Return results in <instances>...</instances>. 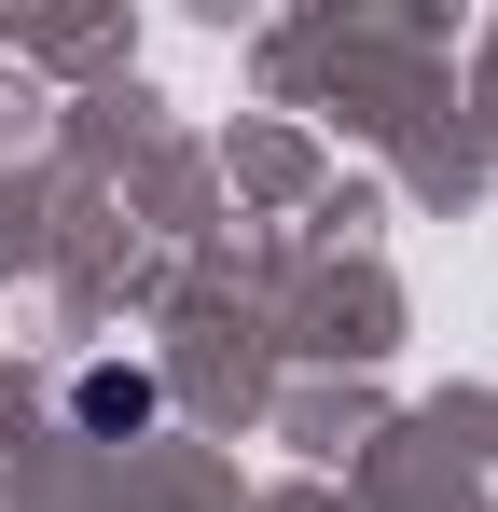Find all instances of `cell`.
Returning <instances> with one entry per match:
<instances>
[{"label": "cell", "mask_w": 498, "mask_h": 512, "mask_svg": "<svg viewBox=\"0 0 498 512\" xmlns=\"http://www.w3.org/2000/svg\"><path fill=\"white\" fill-rule=\"evenodd\" d=\"M70 416L97 429V443H125V429H153V374H125V360H97V374L70 388Z\"/></svg>", "instance_id": "obj_1"}]
</instances>
